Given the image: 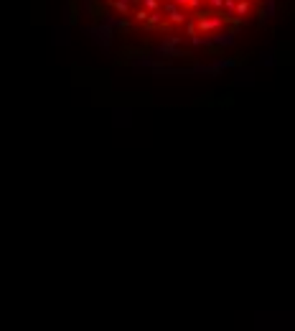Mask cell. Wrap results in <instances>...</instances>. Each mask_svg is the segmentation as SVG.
<instances>
[{
	"mask_svg": "<svg viewBox=\"0 0 295 331\" xmlns=\"http://www.w3.org/2000/svg\"><path fill=\"white\" fill-rule=\"evenodd\" d=\"M247 10H250V3H244V0H242V3L237 6V13H240V16H244Z\"/></svg>",
	"mask_w": 295,
	"mask_h": 331,
	"instance_id": "1",
	"label": "cell"
}]
</instances>
